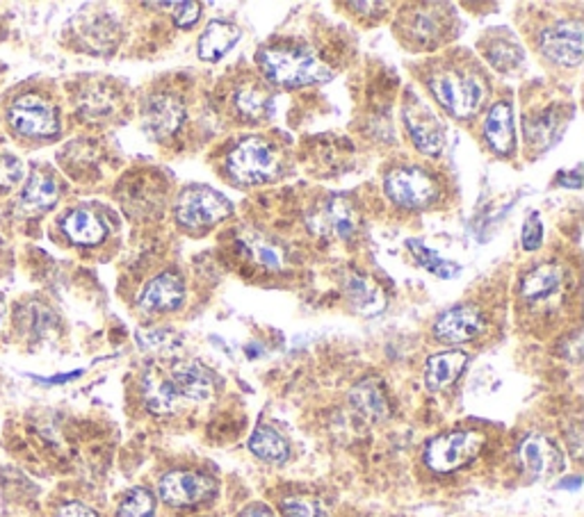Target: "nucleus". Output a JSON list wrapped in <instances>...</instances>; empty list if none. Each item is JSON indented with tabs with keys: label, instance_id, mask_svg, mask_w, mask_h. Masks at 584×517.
<instances>
[{
	"label": "nucleus",
	"instance_id": "obj_10",
	"mask_svg": "<svg viewBox=\"0 0 584 517\" xmlns=\"http://www.w3.org/2000/svg\"><path fill=\"white\" fill-rule=\"evenodd\" d=\"M386 192L402 208H427L437 201L439 185L427 172L407 167L388 174Z\"/></svg>",
	"mask_w": 584,
	"mask_h": 517
},
{
	"label": "nucleus",
	"instance_id": "obj_12",
	"mask_svg": "<svg viewBox=\"0 0 584 517\" xmlns=\"http://www.w3.org/2000/svg\"><path fill=\"white\" fill-rule=\"evenodd\" d=\"M217 486L206 474L197 472H170L158 484V495L172 506H194L215 495Z\"/></svg>",
	"mask_w": 584,
	"mask_h": 517
},
{
	"label": "nucleus",
	"instance_id": "obj_14",
	"mask_svg": "<svg viewBox=\"0 0 584 517\" xmlns=\"http://www.w3.org/2000/svg\"><path fill=\"white\" fill-rule=\"evenodd\" d=\"M519 458L525 467V472L534 479H553L562 469H564V456L557 449L553 441H549L546 435H527L521 449Z\"/></svg>",
	"mask_w": 584,
	"mask_h": 517
},
{
	"label": "nucleus",
	"instance_id": "obj_28",
	"mask_svg": "<svg viewBox=\"0 0 584 517\" xmlns=\"http://www.w3.org/2000/svg\"><path fill=\"white\" fill-rule=\"evenodd\" d=\"M347 292H349V297H352L355 306H357L363 314H377V312H381L383 306H386V299H383V294L379 292V288L372 286V283H368L363 276L349 278Z\"/></svg>",
	"mask_w": 584,
	"mask_h": 517
},
{
	"label": "nucleus",
	"instance_id": "obj_2",
	"mask_svg": "<svg viewBox=\"0 0 584 517\" xmlns=\"http://www.w3.org/2000/svg\"><path fill=\"white\" fill-rule=\"evenodd\" d=\"M258 64L267 81L271 85H281V87H304L327 81L329 77L325 64L306 46H293V44L265 46L258 53Z\"/></svg>",
	"mask_w": 584,
	"mask_h": 517
},
{
	"label": "nucleus",
	"instance_id": "obj_20",
	"mask_svg": "<svg viewBox=\"0 0 584 517\" xmlns=\"http://www.w3.org/2000/svg\"><path fill=\"white\" fill-rule=\"evenodd\" d=\"M183 299H185V288L181 278L174 273H161L142 290L140 306L148 312H165L181 308Z\"/></svg>",
	"mask_w": 584,
	"mask_h": 517
},
{
	"label": "nucleus",
	"instance_id": "obj_37",
	"mask_svg": "<svg viewBox=\"0 0 584 517\" xmlns=\"http://www.w3.org/2000/svg\"><path fill=\"white\" fill-rule=\"evenodd\" d=\"M240 517H275V515H271V510L265 506H252Z\"/></svg>",
	"mask_w": 584,
	"mask_h": 517
},
{
	"label": "nucleus",
	"instance_id": "obj_16",
	"mask_svg": "<svg viewBox=\"0 0 584 517\" xmlns=\"http://www.w3.org/2000/svg\"><path fill=\"white\" fill-rule=\"evenodd\" d=\"M144 402L146 409L155 415L176 413L185 404L170 372L163 368H151L144 374Z\"/></svg>",
	"mask_w": 584,
	"mask_h": 517
},
{
	"label": "nucleus",
	"instance_id": "obj_5",
	"mask_svg": "<svg viewBox=\"0 0 584 517\" xmlns=\"http://www.w3.org/2000/svg\"><path fill=\"white\" fill-rule=\"evenodd\" d=\"M484 447V437L475 431H454L434 437L427 445L424 461L434 472H454L473 463Z\"/></svg>",
	"mask_w": 584,
	"mask_h": 517
},
{
	"label": "nucleus",
	"instance_id": "obj_3",
	"mask_svg": "<svg viewBox=\"0 0 584 517\" xmlns=\"http://www.w3.org/2000/svg\"><path fill=\"white\" fill-rule=\"evenodd\" d=\"M226 172L240 185L271 183L281 174V155L265 137H247L230 151Z\"/></svg>",
	"mask_w": 584,
	"mask_h": 517
},
{
	"label": "nucleus",
	"instance_id": "obj_38",
	"mask_svg": "<svg viewBox=\"0 0 584 517\" xmlns=\"http://www.w3.org/2000/svg\"><path fill=\"white\" fill-rule=\"evenodd\" d=\"M3 317H6V306L0 301V324H3Z\"/></svg>",
	"mask_w": 584,
	"mask_h": 517
},
{
	"label": "nucleus",
	"instance_id": "obj_26",
	"mask_svg": "<svg viewBox=\"0 0 584 517\" xmlns=\"http://www.w3.org/2000/svg\"><path fill=\"white\" fill-rule=\"evenodd\" d=\"M349 400H352V406L359 411V415L370 420V422H381L388 417L386 394H383L379 381H375V379L361 381L352 390V394H349Z\"/></svg>",
	"mask_w": 584,
	"mask_h": 517
},
{
	"label": "nucleus",
	"instance_id": "obj_34",
	"mask_svg": "<svg viewBox=\"0 0 584 517\" xmlns=\"http://www.w3.org/2000/svg\"><path fill=\"white\" fill-rule=\"evenodd\" d=\"M543 242V226H541V217L536 213H532L523 226V249L525 251H536Z\"/></svg>",
	"mask_w": 584,
	"mask_h": 517
},
{
	"label": "nucleus",
	"instance_id": "obj_35",
	"mask_svg": "<svg viewBox=\"0 0 584 517\" xmlns=\"http://www.w3.org/2000/svg\"><path fill=\"white\" fill-rule=\"evenodd\" d=\"M172 10H174L172 12L174 14V23L178 28H189V25L197 23L199 17H202V6L199 3H174Z\"/></svg>",
	"mask_w": 584,
	"mask_h": 517
},
{
	"label": "nucleus",
	"instance_id": "obj_32",
	"mask_svg": "<svg viewBox=\"0 0 584 517\" xmlns=\"http://www.w3.org/2000/svg\"><path fill=\"white\" fill-rule=\"evenodd\" d=\"M23 178V165L14 155H0V192L14 189Z\"/></svg>",
	"mask_w": 584,
	"mask_h": 517
},
{
	"label": "nucleus",
	"instance_id": "obj_1",
	"mask_svg": "<svg viewBox=\"0 0 584 517\" xmlns=\"http://www.w3.org/2000/svg\"><path fill=\"white\" fill-rule=\"evenodd\" d=\"M434 99L457 118H469L473 116L484 96V77L475 66H461V64H443L432 71L427 77Z\"/></svg>",
	"mask_w": 584,
	"mask_h": 517
},
{
	"label": "nucleus",
	"instance_id": "obj_6",
	"mask_svg": "<svg viewBox=\"0 0 584 517\" xmlns=\"http://www.w3.org/2000/svg\"><path fill=\"white\" fill-rule=\"evenodd\" d=\"M224 107L243 124H258L271 112V90L258 75L245 73L236 83L228 85Z\"/></svg>",
	"mask_w": 584,
	"mask_h": 517
},
{
	"label": "nucleus",
	"instance_id": "obj_29",
	"mask_svg": "<svg viewBox=\"0 0 584 517\" xmlns=\"http://www.w3.org/2000/svg\"><path fill=\"white\" fill-rule=\"evenodd\" d=\"M407 245H409L411 254L416 256V260L420 262V267L430 269V271H432V273H437L439 278H452V276H457V273H459V265H454V262H450V260H443V258H439L434 251L427 249L422 242H418V240H409Z\"/></svg>",
	"mask_w": 584,
	"mask_h": 517
},
{
	"label": "nucleus",
	"instance_id": "obj_4",
	"mask_svg": "<svg viewBox=\"0 0 584 517\" xmlns=\"http://www.w3.org/2000/svg\"><path fill=\"white\" fill-rule=\"evenodd\" d=\"M233 213L228 198L211 187H187L176 206V219L187 230H206Z\"/></svg>",
	"mask_w": 584,
	"mask_h": 517
},
{
	"label": "nucleus",
	"instance_id": "obj_24",
	"mask_svg": "<svg viewBox=\"0 0 584 517\" xmlns=\"http://www.w3.org/2000/svg\"><path fill=\"white\" fill-rule=\"evenodd\" d=\"M320 217H322V226L336 237H342V240L352 237L359 228V215H357L355 204L340 194L329 198Z\"/></svg>",
	"mask_w": 584,
	"mask_h": 517
},
{
	"label": "nucleus",
	"instance_id": "obj_36",
	"mask_svg": "<svg viewBox=\"0 0 584 517\" xmlns=\"http://www.w3.org/2000/svg\"><path fill=\"white\" fill-rule=\"evenodd\" d=\"M55 517H99L90 506L85 504H78V502H69L64 506H60Z\"/></svg>",
	"mask_w": 584,
	"mask_h": 517
},
{
	"label": "nucleus",
	"instance_id": "obj_17",
	"mask_svg": "<svg viewBox=\"0 0 584 517\" xmlns=\"http://www.w3.org/2000/svg\"><path fill=\"white\" fill-rule=\"evenodd\" d=\"M170 376L183 396V402H208L215 392V379L213 374L202 368L199 363H174L170 370Z\"/></svg>",
	"mask_w": 584,
	"mask_h": 517
},
{
	"label": "nucleus",
	"instance_id": "obj_7",
	"mask_svg": "<svg viewBox=\"0 0 584 517\" xmlns=\"http://www.w3.org/2000/svg\"><path fill=\"white\" fill-rule=\"evenodd\" d=\"M445 6H416L411 12L400 17L398 30L404 42L413 46L411 51L430 49L443 42V34L450 28V12H443Z\"/></svg>",
	"mask_w": 584,
	"mask_h": 517
},
{
	"label": "nucleus",
	"instance_id": "obj_11",
	"mask_svg": "<svg viewBox=\"0 0 584 517\" xmlns=\"http://www.w3.org/2000/svg\"><path fill=\"white\" fill-rule=\"evenodd\" d=\"M402 114H404L407 131L413 144L418 146V151H422L424 155H439L445 146V131L439 124L434 112L427 107L420 99L409 94Z\"/></svg>",
	"mask_w": 584,
	"mask_h": 517
},
{
	"label": "nucleus",
	"instance_id": "obj_23",
	"mask_svg": "<svg viewBox=\"0 0 584 517\" xmlns=\"http://www.w3.org/2000/svg\"><path fill=\"white\" fill-rule=\"evenodd\" d=\"M465 363H469V355L463 351H443L432 355L430 361H427V372H424L427 387L430 390L448 387L459 379Z\"/></svg>",
	"mask_w": 584,
	"mask_h": 517
},
{
	"label": "nucleus",
	"instance_id": "obj_8",
	"mask_svg": "<svg viewBox=\"0 0 584 517\" xmlns=\"http://www.w3.org/2000/svg\"><path fill=\"white\" fill-rule=\"evenodd\" d=\"M10 124L23 137H53L60 131L55 105L39 94H25L12 103Z\"/></svg>",
	"mask_w": 584,
	"mask_h": 517
},
{
	"label": "nucleus",
	"instance_id": "obj_33",
	"mask_svg": "<svg viewBox=\"0 0 584 517\" xmlns=\"http://www.w3.org/2000/svg\"><path fill=\"white\" fill-rule=\"evenodd\" d=\"M281 513L284 517H329L327 510L318 504V502H310V499H286L281 504Z\"/></svg>",
	"mask_w": 584,
	"mask_h": 517
},
{
	"label": "nucleus",
	"instance_id": "obj_31",
	"mask_svg": "<svg viewBox=\"0 0 584 517\" xmlns=\"http://www.w3.org/2000/svg\"><path fill=\"white\" fill-rule=\"evenodd\" d=\"M247 251L252 254V258L265 267V269H284V251L279 247H275L271 242L265 240H252L247 245Z\"/></svg>",
	"mask_w": 584,
	"mask_h": 517
},
{
	"label": "nucleus",
	"instance_id": "obj_15",
	"mask_svg": "<svg viewBox=\"0 0 584 517\" xmlns=\"http://www.w3.org/2000/svg\"><path fill=\"white\" fill-rule=\"evenodd\" d=\"M484 329V320L478 308L473 306H457L445 310L437 324H434V335L441 342L448 344H461V342H469L473 338H478Z\"/></svg>",
	"mask_w": 584,
	"mask_h": 517
},
{
	"label": "nucleus",
	"instance_id": "obj_30",
	"mask_svg": "<svg viewBox=\"0 0 584 517\" xmlns=\"http://www.w3.org/2000/svg\"><path fill=\"white\" fill-rule=\"evenodd\" d=\"M153 497L144 488H135L126 495L116 517H153Z\"/></svg>",
	"mask_w": 584,
	"mask_h": 517
},
{
	"label": "nucleus",
	"instance_id": "obj_25",
	"mask_svg": "<svg viewBox=\"0 0 584 517\" xmlns=\"http://www.w3.org/2000/svg\"><path fill=\"white\" fill-rule=\"evenodd\" d=\"M62 230L73 245L92 247L105 237L103 221L90 210H73L62 219Z\"/></svg>",
	"mask_w": 584,
	"mask_h": 517
},
{
	"label": "nucleus",
	"instance_id": "obj_18",
	"mask_svg": "<svg viewBox=\"0 0 584 517\" xmlns=\"http://www.w3.org/2000/svg\"><path fill=\"white\" fill-rule=\"evenodd\" d=\"M58 198H60L58 180L42 169H34L19 198V213L25 217H37L51 210L58 204Z\"/></svg>",
	"mask_w": 584,
	"mask_h": 517
},
{
	"label": "nucleus",
	"instance_id": "obj_13",
	"mask_svg": "<svg viewBox=\"0 0 584 517\" xmlns=\"http://www.w3.org/2000/svg\"><path fill=\"white\" fill-rule=\"evenodd\" d=\"M541 51L555 64L577 66L582 62V23L562 21L543 30Z\"/></svg>",
	"mask_w": 584,
	"mask_h": 517
},
{
	"label": "nucleus",
	"instance_id": "obj_9",
	"mask_svg": "<svg viewBox=\"0 0 584 517\" xmlns=\"http://www.w3.org/2000/svg\"><path fill=\"white\" fill-rule=\"evenodd\" d=\"M144 128L155 142H167L178 135L185 122V103L172 90H155L144 101Z\"/></svg>",
	"mask_w": 584,
	"mask_h": 517
},
{
	"label": "nucleus",
	"instance_id": "obj_27",
	"mask_svg": "<svg viewBox=\"0 0 584 517\" xmlns=\"http://www.w3.org/2000/svg\"><path fill=\"white\" fill-rule=\"evenodd\" d=\"M249 449L252 454H256L258 458L267 463H286L290 454L288 443L284 441V437L275 428H267V426H260L254 431L252 441H249Z\"/></svg>",
	"mask_w": 584,
	"mask_h": 517
},
{
	"label": "nucleus",
	"instance_id": "obj_19",
	"mask_svg": "<svg viewBox=\"0 0 584 517\" xmlns=\"http://www.w3.org/2000/svg\"><path fill=\"white\" fill-rule=\"evenodd\" d=\"M564 271L557 265H541L534 271H530L523 281V299L532 306H546L549 301H555L564 290Z\"/></svg>",
	"mask_w": 584,
	"mask_h": 517
},
{
	"label": "nucleus",
	"instance_id": "obj_21",
	"mask_svg": "<svg viewBox=\"0 0 584 517\" xmlns=\"http://www.w3.org/2000/svg\"><path fill=\"white\" fill-rule=\"evenodd\" d=\"M484 137L498 155H510L514 151V110L508 101H500L489 110Z\"/></svg>",
	"mask_w": 584,
	"mask_h": 517
},
{
	"label": "nucleus",
	"instance_id": "obj_22",
	"mask_svg": "<svg viewBox=\"0 0 584 517\" xmlns=\"http://www.w3.org/2000/svg\"><path fill=\"white\" fill-rule=\"evenodd\" d=\"M240 28L230 21H213L199 39V58L204 62H219L233 46L240 42Z\"/></svg>",
	"mask_w": 584,
	"mask_h": 517
}]
</instances>
